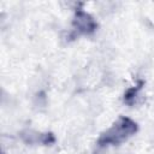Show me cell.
I'll return each instance as SVG.
<instances>
[{
  "instance_id": "6da1fadb",
  "label": "cell",
  "mask_w": 154,
  "mask_h": 154,
  "mask_svg": "<svg viewBox=\"0 0 154 154\" xmlns=\"http://www.w3.org/2000/svg\"><path fill=\"white\" fill-rule=\"evenodd\" d=\"M138 130L137 123L128 117H119L113 125L107 129L97 140L99 148H107L109 146H119L134 136Z\"/></svg>"
},
{
  "instance_id": "7a4b0ae2",
  "label": "cell",
  "mask_w": 154,
  "mask_h": 154,
  "mask_svg": "<svg viewBox=\"0 0 154 154\" xmlns=\"http://www.w3.org/2000/svg\"><path fill=\"white\" fill-rule=\"evenodd\" d=\"M72 24H73V28L79 34H83V35H90L97 28V24L94 20V18L89 13H87L82 10L76 11L75 19H73Z\"/></svg>"
},
{
  "instance_id": "3957f363",
  "label": "cell",
  "mask_w": 154,
  "mask_h": 154,
  "mask_svg": "<svg viewBox=\"0 0 154 154\" xmlns=\"http://www.w3.org/2000/svg\"><path fill=\"white\" fill-rule=\"evenodd\" d=\"M140 89H141L140 85H136L134 88L128 89L126 93H125V95H124V102H126L129 105H132L135 102V99L137 97V93H138Z\"/></svg>"
}]
</instances>
